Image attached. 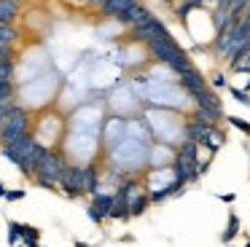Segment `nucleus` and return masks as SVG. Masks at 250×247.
I'll list each match as a JSON object with an SVG mask.
<instances>
[{"label":"nucleus","instance_id":"nucleus-7","mask_svg":"<svg viewBox=\"0 0 250 247\" xmlns=\"http://www.w3.org/2000/svg\"><path fill=\"white\" fill-rule=\"evenodd\" d=\"M167 27H164L162 19H156V16H151V19L146 21V24H137L132 27V38H137L140 43H151V41H159V38H167Z\"/></svg>","mask_w":250,"mask_h":247},{"label":"nucleus","instance_id":"nucleus-25","mask_svg":"<svg viewBox=\"0 0 250 247\" xmlns=\"http://www.w3.org/2000/svg\"><path fill=\"white\" fill-rule=\"evenodd\" d=\"M14 97V81H0V100H11Z\"/></svg>","mask_w":250,"mask_h":247},{"label":"nucleus","instance_id":"nucleus-4","mask_svg":"<svg viewBox=\"0 0 250 247\" xmlns=\"http://www.w3.org/2000/svg\"><path fill=\"white\" fill-rule=\"evenodd\" d=\"M27 134H30V113L19 105V110L0 126V145H3V148H6V145H14L22 137H27Z\"/></svg>","mask_w":250,"mask_h":247},{"label":"nucleus","instance_id":"nucleus-32","mask_svg":"<svg viewBox=\"0 0 250 247\" xmlns=\"http://www.w3.org/2000/svg\"><path fill=\"white\" fill-rule=\"evenodd\" d=\"M83 3H86V5H92V8H103V3H105V0H83Z\"/></svg>","mask_w":250,"mask_h":247},{"label":"nucleus","instance_id":"nucleus-13","mask_svg":"<svg viewBox=\"0 0 250 247\" xmlns=\"http://www.w3.org/2000/svg\"><path fill=\"white\" fill-rule=\"evenodd\" d=\"M148 204H151V196H148V191L135 193V196L129 199V215H132V218H140V215L148 209Z\"/></svg>","mask_w":250,"mask_h":247},{"label":"nucleus","instance_id":"nucleus-40","mask_svg":"<svg viewBox=\"0 0 250 247\" xmlns=\"http://www.w3.org/2000/svg\"><path fill=\"white\" fill-rule=\"evenodd\" d=\"M14 3H22V0H14Z\"/></svg>","mask_w":250,"mask_h":247},{"label":"nucleus","instance_id":"nucleus-37","mask_svg":"<svg viewBox=\"0 0 250 247\" xmlns=\"http://www.w3.org/2000/svg\"><path fill=\"white\" fill-rule=\"evenodd\" d=\"M245 247H250V239H248V242H245Z\"/></svg>","mask_w":250,"mask_h":247},{"label":"nucleus","instance_id":"nucleus-12","mask_svg":"<svg viewBox=\"0 0 250 247\" xmlns=\"http://www.w3.org/2000/svg\"><path fill=\"white\" fill-rule=\"evenodd\" d=\"M194 102H196V107H207V110H223L221 97H218L212 89H207V91H202V94H196Z\"/></svg>","mask_w":250,"mask_h":247},{"label":"nucleus","instance_id":"nucleus-35","mask_svg":"<svg viewBox=\"0 0 250 247\" xmlns=\"http://www.w3.org/2000/svg\"><path fill=\"white\" fill-rule=\"evenodd\" d=\"M76 247H89V245H86V242H76Z\"/></svg>","mask_w":250,"mask_h":247},{"label":"nucleus","instance_id":"nucleus-21","mask_svg":"<svg viewBox=\"0 0 250 247\" xmlns=\"http://www.w3.org/2000/svg\"><path fill=\"white\" fill-rule=\"evenodd\" d=\"M22 228H24L22 223H17V220H8V245H11V247L22 242Z\"/></svg>","mask_w":250,"mask_h":247},{"label":"nucleus","instance_id":"nucleus-11","mask_svg":"<svg viewBox=\"0 0 250 247\" xmlns=\"http://www.w3.org/2000/svg\"><path fill=\"white\" fill-rule=\"evenodd\" d=\"M113 196H116V199H113V209H110L108 218H110V220H126V218H132V215H129V199L121 196L119 191H116Z\"/></svg>","mask_w":250,"mask_h":247},{"label":"nucleus","instance_id":"nucleus-15","mask_svg":"<svg viewBox=\"0 0 250 247\" xmlns=\"http://www.w3.org/2000/svg\"><path fill=\"white\" fill-rule=\"evenodd\" d=\"M83 188H86V193H100L97 188H100V180H97V166L94 164H86L83 166Z\"/></svg>","mask_w":250,"mask_h":247},{"label":"nucleus","instance_id":"nucleus-38","mask_svg":"<svg viewBox=\"0 0 250 247\" xmlns=\"http://www.w3.org/2000/svg\"><path fill=\"white\" fill-rule=\"evenodd\" d=\"M162 3H172V0H162Z\"/></svg>","mask_w":250,"mask_h":247},{"label":"nucleus","instance_id":"nucleus-31","mask_svg":"<svg viewBox=\"0 0 250 247\" xmlns=\"http://www.w3.org/2000/svg\"><path fill=\"white\" fill-rule=\"evenodd\" d=\"M218 199H221L223 204H234L237 202V193H218Z\"/></svg>","mask_w":250,"mask_h":247},{"label":"nucleus","instance_id":"nucleus-9","mask_svg":"<svg viewBox=\"0 0 250 247\" xmlns=\"http://www.w3.org/2000/svg\"><path fill=\"white\" fill-rule=\"evenodd\" d=\"M137 3H140V0H105L103 8H100V14L108 16V19H119V16L126 14V11L135 8Z\"/></svg>","mask_w":250,"mask_h":247},{"label":"nucleus","instance_id":"nucleus-34","mask_svg":"<svg viewBox=\"0 0 250 247\" xmlns=\"http://www.w3.org/2000/svg\"><path fill=\"white\" fill-rule=\"evenodd\" d=\"M0 196H6V185L3 183H0Z\"/></svg>","mask_w":250,"mask_h":247},{"label":"nucleus","instance_id":"nucleus-10","mask_svg":"<svg viewBox=\"0 0 250 247\" xmlns=\"http://www.w3.org/2000/svg\"><path fill=\"white\" fill-rule=\"evenodd\" d=\"M239 234H242V220H239V215L234 212V209H229V220H226V228H223V234H221V242L223 245H231Z\"/></svg>","mask_w":250,"mask_h":247},{"label":"nucleus","instance_id":"nucleus-8","mask_svg":"<svg viewBox=\"0 0 250 247\" xmlns=\"http://www.w3.org/2000/svg\"><path fill=\"white\" fill-rule=\"evenodd\" d=\"M180 83H183V89L188 91L191 97H196V94H202V91H207V89H210V83H207L205 73H199L196 67L186 70V73L180 75Z\"/></svg>","mask_w":250,"mask_h":247},{"label":"nucleus","instance_id":"nucleus-26","mask_svg":"<svg viewBox=\"0 0 250 247\" xmlns=\"http://www.w3.org/2000/svg\"><path fill=\"white\" fill-rule=\"evenodd\" d=\"M191 11H194V3H191V0H183V3L178 5V11H175V14H178L180 21H186V16H188Z\"/></svg>","mask_w":250,"mask_h":247},{"label":"nucleus","instance_id":"nucleus-24","mask_svg":"<svg viewBox=\"0 0 250 247\" xmlns=\"http://www.w3.org/2000/svg\"><path fill=\"white\" fill-rule=\"evenodd\" d=\"M229 94H231L234 100L239 102V105H248V107H250V91H245V89H234V86H229Z\"/></svg>","mask_w":250,"mask_h":247},{"label":"nucleus","instance_id":"nucleus-1","mask_svg":"<svg viewBox=\"0 0 250 247\" xmlns=\"http://www.w3.org/2000/svg\"><path fill=\"white\" fill-rule=\"evenodd\" d=\"M0 153L6 156L14 166H19V172H22L24 177H33L35 175V166H38L41 159L49 153V148H46L43 143H38L33 134H27V137H22L19 143L0 148Z\"/></svg>","mask_w":250,"mask_h":247},{"label":"nucleus","instance_id":"nucleus-20","mask_svg":"<svg viewBox=\"0 0 250 247\" xmlns=\"http://www.w3.org/2000/svg\"><path fill=\"white\" fill-rule=\"evenodd\" d=\"M17 110H19V105L14 102V97H11V100H0V126H3V124H6Z\"/></svg>","mask_w":250,"mask_h":247},{"label":"nucleus","instance_id":"nucleus-19","mask_svg":"<svg viewBox=\"0 0 250 247\" xmlns=\"http://www.w3.org/2000/svg\"><path fill=\"white\" fill-rule=\"evenodd\" d=\"M19 41V30L14 24H0V43H6V46H14Z\"/></svg>","mask_w":250,"mask_h":247},{"label":"nucleus","instance_id":"nucleus-17","mask_svg":"<svg viewBox=\"0 0 250 247\" xmlns=\"http://www.w3.org/2000/svg\"><path fill=\"white\" fill-rule=\"evenodd\" d=\"M113 193H94V207L100 209V215H103V218H108L110 215V209H113Z\"/></svg>","mask_w":250,"mask_h":247},{"label":"nucleus","instance_id":"nucleus-14","mask_svg":"<svg viewBox=\"0 0 250 247\" xmlns=\"http://www.w3.org/2000/svg\"><path fill=\"white\" fill-rule=\"evenodd\" d=\"M19 16V3L14 0H0V24H14Z\"/></svg>","mask_w":250,"mask_h":247},{"label":"nucleus","instance_id":"nucleus-27","mask_svg":"<svg viewBox=\"0 0 250 247\" xmlns=\"http://www.w3.org/2000/svg\"><path fill=\"white\" fill-rule=\"evenodd\" d=\"M24 193H27L24 188H17V191H6L3 199H8V202H19V199H24Z\"/></svg>","mask_w":250,"mask_h":247},{"label":"nucleus","instance_id":"nucleus-33","mask_svg":"<svg viewBox=\"0 0 250 247\" xmlns=\"http://www.w3.org/2000/svg\"><path fill=\"white\" fill-rule=\"evenodd\" d=\"M191 3H194V8H205V5L210 3V0H191Z\"/></svg>","mask_w":250,"mask_h":247},{"label":"nucleus","instance_id":"nucleus-3","mask_svg":"<svg viewBox=\"0 0 250 247\" xmlns=\"http://www.w3.org/2000/svg\"><path fill=\"white\" fill-rule=\"evenodd\" d=\"M65 166H67V161L62 159L57 150H49V153L41 159V164L35 166L33 180L38 183L41 188H46V191H54V188L60 185V177H62V172H65Z\"/></svg>","mask_w":250,"mask_h":247},{"label":"nucleus","instance_id":"nucleus-6","mask_svg":"<svg viewBox=\"0 0 250 247\" xmlns=\"http://www.w3.org/2000/svg\"><path fill=\"white\" fill-rule=\"evenodd\" d=\"M60 188H62V191H65L70 199L83 196V193H86V188H83V166L67 164L65 172H62V177H60Z\"/></svg>","mask_w":250,"mask_h":247},{"label":"nucleus","instance_id":"nucleus-30","mask_svg":"<svg viewBox=\"0 0 250 247\" xmlns=\"http://www.w3.org/2000/svg\"><path fill=\"white\" fill-rule=\"evenodd\" d=\"M0 59H14V46L0 43Z\"/></svg>","mask_w":250,"mask_h":247},{"label":"nucleus","instance_id":"nucleus-39","mask_svg":"<svg viewBox=\"0 0 250 247\" xmlns=\"http://www.w3.org/2000/svg\"><path fill=\"white\" fill-rule=\"evenodd\" d=\"M14 247H24V245H14Z\"/></svg>","mask_w":250,"mask_h":247},{"label":"nucleus","instance_id":"nucleus-29","mask_svg":"<svg viewBox=\"0 0 250 247\" xmlns=\"http://www.w3.org/2000/svg\"><path fill=\"white\" fill-rule=\"evenodd\" d=\"M86 215H89V220H92V223H103V220H105L103 215H100V209L94 207V204H92V207L86 209Z\"/></svg>","mask_w":250,"mask_h":247},{"label":"nucleus","instance_id":"nucleus-23","mask_svg":"<svg viewBox=\"0 0 250 247\" xmlns=\"http://www.w3.org/2000/svg\"><path fill=\"white\" fill-rule=\"evenodd\" d=\"M14 75V59H0V81H11Z\"/></svg>","mask_w":250,"mask_h":247},{"label":"nucleus","instance_id":"nucleus-36","mask_svg":"<svg viewBox=\"0 0 250 247\" xmlns=\"http://www.w3.org/2000/svg\"><path fill=\"white\" fill-rule=\"evenodd\" d=\"M212 3H215V5H218V3H223V0H212Z\"/></svg>","mask_w":250,"mask_h":247},{"label":"nucleus","instance_id":"nucleus-41","mask_svg":"<svg viewBox=\"0 0 250 247\" xmlns=\"http://www.w3.org/2000/svg\"><path fill=\"white\" fill-rule=\"evenodd\" d=\"M38 247H43V245H38Z\"/></svg>","mask_w":250,"mask_h":247},{"label":"nucleus","instance_id":"nucleus-16","mask_svg":"<svg viewBox=\"0 0 250 247\" xmlns=\"http://www.w3.org/2000/svg\"><path fill=\"white\" fill-rule=\"evenodd\" d=\"M178 156H183L186 161H191V164H199V145H196L194 140H183Z\"/></svg>","mask_w":250,"mask_h":247},{"label":"nucleus","instance_id":"nucleus-22","mask_svg":"<svg viewBox=\"0 0 250 247\" xmlns=\"http://www.w3.org/2000/svg\"><path fill=\"white\" fill-rule=\"evenodd\" d=\"M226 124H231L237 132H242V134H248L250 137V121L248 118H239V116H226Z\"/></svg>","mask_w":250,"mask_h":247},{"label":"nucleus","instance_id":"nucleus-28","mask_svg":"<svg viewBox=\"0 0 250 247\" xmlns=\"http://www.w3.org/2000/svg\"><path fill=\"white\" fill-rule=\"evenodd\" d=\"M210 83H212V89H226V75H223V73H215Z\"/></svg>","mask_w":250,"mask_h":247},{"label":"nucleus","instance_id":"nucleus-18","mask_svg":"<svg viewBox=\"0 0 250 247\" xmlns=\"http://www.w3.org/2000/svg\"><path fill=\"white\" fill-rule=\"evenodd\" d=\"M41 242V231L35 228V226H24L22 228V245L24 247H38Z\"/></svg>","mask_w":250,"mask_h":247},{"label":"nucleus","instance_id":"nucleus-2","mask_svg":"<svg viewBox=\"0 0 250 247\" xmlns=\"http://www.w3.org/2000/svg\"><path fill=\"white\" fill-rule=\"evenodd\" d=\"M146 48L151 51V57H153V59L164 62L169 70H175L178 75H183L186 70H191V67H194V64H191V59H188V54H186L183 48H180L178 43L172 41V35L159 38V41H151Z\"/></svg>","mask_w":250,"mask_h":247},{"label":"nucleus","instance_id":"nucleus-42","mask_svg":"<svg viewBox=\"0 0 250 247\" xmlns=\"http://www.w3.org/2000/svg\"><path fill=\"white\" fill-rule=\"evenodd\" d=\"M226 247H231V245H226Z\"/></svg>","mask_w":250,"mask_h":247},{"label":"nucleus","instance_id":"nucleus-5","mask_svg":"<svg viewBox=\"0 0 250 247\" xmlns=\"http://www.w3.org/2000/svg\"><path fill=\"white\" fill-rule=\"evenodd\" d=\"M250 0H223V3L215 5V14H212V24H215V32L223 30L226 21H237L239 16L248 11Z\"/></svg>","mask_w":250,"mask_h":247}]
</instances>
